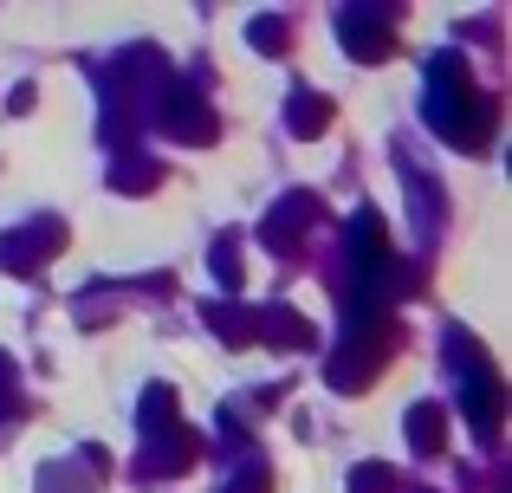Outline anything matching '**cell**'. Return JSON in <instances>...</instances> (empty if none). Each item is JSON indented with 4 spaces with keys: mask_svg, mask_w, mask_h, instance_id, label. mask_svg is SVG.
<instances>
[{
    "mask_svg": "<svg viewBox=\"0 0 512 493\" xmlns=\"http://www.w3.org/2000/svg\"><path fill=\"white\" fill-rule=\"evenodd\" d=\"M214 273H221L227 286H240V260H234V247H214Z\"/></svg>",
    "mask_w": 512,
    "mask_h": 493,
    "instance_id": "9a60e30c",
    "label": "cell"
},
{
    "mask_svg": "<svg viewBox=\"0 0 512 493\" xmlns=\"http://www.w3.org/2000/svg\"><path fill=\"white\" fill-rule=\"evenodd\" d=\"M253 338H273L279 351H305V344H318V338H312V325H305L292 305H266V312L253 318Z\"/></svg>",
    "mask_w": 512,
    "mask_h": 493,
    "instance_id": "52a82bcc",
    "label": "cell"
},
{
    "mask_svg": "<svg viewBox=\"0 0 512 493\" xmlns=\"http://www.w3.org/2000/svg\"><path fill=\"white\" fill-rule=\"evenodd\" d=\"M409 442L422 448V455H441V448H448V409L441 403H415L409 409Z\"/></svg>",
    "mask_w": 512,
    "mask_h": 493,
    "instance_id": "ba28073f",
    "label": "cell"
},
{
    "mask_svg": "<svg viewBox=\"0 0 512 493\" xmlns=\"http://www.w3.org/2000/svg\"><path fill=\"white\" fill-rule=\"evenodd\" d=\"M59 247H65V221L52 215V221H33V234H0V266H7V273H33V266Z\"/></svg>",
    "mask_w": 512,
    "mask_h": 493,
    "instance_id": "3957f363",
    "label": "cell"
},
{
    "mask_svg": "<svg viewBox=\"0 0 512 493\" xmlns=\"http://www.w3.org/2000/svg\"><path fill=\"white\" fill-rule=\"evenodd\" d=\"M461 403H467V416H474V429L493 442V435H500V409H506V396H500V377H493L487 364L474 370V383H467V396H461Z\"/></svg>",
    "mask_w": 512,
    "mask_h": 493,
    "instance_id": "5b68a950",
    "label": "cell"
},
{
    "mask_svg": "<svg viewBox=\"0 0 512 493\" xmlns=\"http://www.w3.org/2000/svg\"><path fill=\"white\" fill-rule=\"evenodd\" d=\"M428 78H435V91H428V124H435L448 143H461V150H480V143L493 137V104L474 91L467 59L441 52V59L428 65Z\"/></svg>",
    "mask_w": 512,
    "mask_h": 493,
    "instance_id": "6da1fadb",
    "label": "cell"
},
{
    "mask_svg": "<svg viewBox=\"0 0 512 493\" xmlns=\"http://www.w3.org/2000/svg\"><path fill=\"white\" fill-rule=\"evenodd\" d=\"M227 493H273V474L253 461V468H240V474H234V487H227Z\"/></svg>",
    "mask_w": 512,
    "mask_h": 493,
    "instance_id": "4fadbf2b",
    "label": "cell"
},
{
    "mask_svg": "<svg viewBox=\"0 0 512 493\" xmlns=\"http://www.w3.org/2000/svg\"><path fill=\"white\" fill-rule=\"evenodd\" d=\"M201 318H208V325L221 331V338L234 344V351H247V344H253V312H240V305H208Z\"/></svg>",
    "mask_w": 512,
    "mask_h": 493,
    "instance_id": "9c48e42d",
    "label": "cell"
},
{
    "mask_svg": "<svg viewBox=\"0 0 512 493\" xmlns=\"http://www.w3.org/2000/svg\"><path fill=\"white\" fill-rule=\"evenodd\" d=\"M286 124L299 130V137H312V130H325V124H331V104H325V98H305V91H299V98L286 104Z\"/></svg>",
    "mask_w": 512,
    "mask_h": 493,
    "instance_id": "7c38bea8",
    "label": "cell"
},
{
    "mask_svg": "<svg viewBox=\"0 0 512 493\" xmlns=\"http://www.w3.org/2000/svg\"><path fill=\"white\" fill-rule=\"evenodd\" d=\"M253 46H260V52H286V26H279V20H260V26H253Z\"/></svg>",
    "mask_w": 512,
    "mask_h": 493,
    "instance_id": "5bb4252c",
    "label": "cell"
},
{
    "mask_svg": "<svg viewBox=\"0 0 512 493\" xmlns=\"http://www.w3.org/2000/svg\"><path fill=\"white\" fill-rule=\"evenodd\" d=\"M111 182H117L124 195H143V189H156V182H163V169H156V163H143V156H124V163L111 169Z\"/></svg>",
    "mask_w": 512,
    "mask_h": 493,
    "instance_id": "8fae6325",
    "label": "cell"
},
{
    "mask_svg": "<svg viewBox=\"0 0 512 493\" xmlns=\"http://www.w3.org/2000/svg\"><path fill=\"white\" fill-rule=\"evenodd\" d=\"M156 124H163L175 143H214V111H208V104H201L188 85H175L169 98L156 104Z\"/></svg>",
    "mask_w": 512,
    "mask_h": 493,
    "instance_id": "7a4b0ae2",
    "label": "cell"
},
{
    "mask_svg": "<svg viewBox=\"0 0 512 493\" xmlns=\"http://www.w3.org/2000/svg\"><path fill=\"white\" fill-rule=\"evenodd\" d=\"M318 221V195H286V202L266 215V228H260V241L273 247V253H299L305 241V228Z\"/></svg>",
    "mask_w": 512,
    "mask_h": 493,
    "instance_id": "277c9868",
    "label": "cell"
},
{
    "mask_svg": "<svg viewBox=\"0 0 512 493\" xmlns=\"http://www.w3.org/2000/svg\"><path fill=\"white\" fill-rule=\"evenodd\" d=\"M350 493H402V474L389 461H363V468H350Z\"/></svg>",
    "mask_w": 512,
    "mask_h": 493,
    "instance_id": "30bf717a",
    "label": "cell"
},
{
    "mask_svg": "<svg viewBox=\"0 0 512 493\" xmlns=\"http://www.w3.org/2000/svg\"><path fill=\"white\" fill-rule=\"evenodd\" d=\"M344 46L357 59H389L396 39H389V13H344Z\"/></svg>",
    "mask_w": 512,
    "mask_h": 493,
    "instance_id": "8992f818",
    "label": "cell"
}]
</instances>
